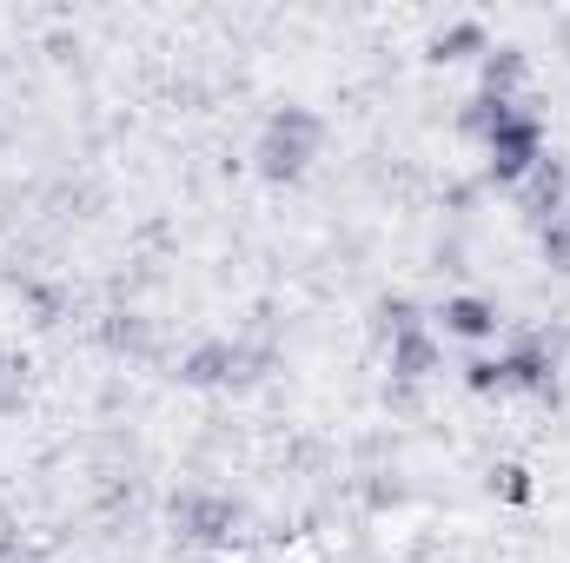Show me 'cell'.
<instances>
[{
  "label": "cell",
  "instance_id": "7c38bea8",
  "mask_svg": "<svg viewBox=\"0 0 570 563\" xmlns=\"http://www.w3.org/2000/svg\"><path fill=\"white\" fill-rule=\"evenodd\" d=\"M544 259H551L558 273H570V219H558V226H544Z\"/></svg>",
  "mask_w": 570,
  "mask_h": 563
},
{
  "label": "cell",
  "instance_id": "6da1fadb",
  "mask_svg": "<svg viewBox=\"0 0 570 563\" xmlns=\"http://www.w3.org/2000/svg\"><path fill=\"white\" fill-rule=\"evenodd\" d=\"M318 146H325V120L318 113H305V107H279L273 120H266V134H259V172L266 179H298L312 159H318Z\"/></svg>",
  "mask_w": 570,
  "mask_h": 563
},
{
  "label": "cell",
  "instance_id": "ba28073f",
  "mask_svg": "<svg viewBox=\"0 0 570 563\" xmlns=\"http://www.w3.org/2000/svg\"><path fill=\"white\" fill-rule=\"evenodd\" d=\"M484 47H491L484 20H451L444 33H431V60H464V53H484Z\"/></svg>",
  "mask_w": 570,
  "mask_h": 563
},
{
  "label": "cell",
  "instance_id": "30bf717a",
  "mask_svg": "<svg viewBox=\"0 0 570 563\" xmlns=\"http://www.w3.org/2000/svg\"><path fill=\"white\" fill-rule=\"evenodd\" d=\"M511 113H518L511 100H491V93H471V100H464V113H458V127H464L471 140H491V134H498V127H504Z\"/></svg>",
  "mask_w": 570,
  "mask_h": 563
},
{
  "label": "cell",
  "instance_id": "4fadbf2b",
  "mask_svg": "<svg viewBox=\"0 0 570 563\" xmlns=\"http://www.w3.org/2000/svg\"><path fill=\"white\" fill-rule=\"evenodd\" d=\"M464 385H471V392H504V372H498L491 358H471V365H464Z\"/></svg>",
  "mask_w": 570,
  "mask_h": 563
},
{
  "label": "cell",
  "instance_id": "5bb4252c",
  "mask_svg": "<svg viewBox=\"0 0 570 563\" xmlns=\"http://www.w3.org/2000/svg\"><path fill=\"white\" fill-rule=\"evenodd\" d=\"M379 312H385V332H412V325H419V305H412V298H385Z\"/></svg>",
  "mask_w": 570,
  "mask_h": 563
},
{
  "label": "cell",
  "instance_id": "277c9868",
  "mask_svg": "<svg viewBox=\"0 0 570 563\" xmlns=\"http://www.w3.org/2000/svg\"><path fill=\"white\" fill-rule=\"evenodd\" d=\"M444 332L451 338H491L498 332V305L491 298H478V292H458V298H444Z\"/></svg>",
  "mask_w": 570,
  "mask_h": 563
},
{
  "label": "cell",
  "instance_id": "9c48e42d",
  "mask_svg": "<svg viewBox=\"0 0 570 563\" xmlns=\"http://www.w3.org/2000/svg\"><path fill=\"white\" fill-rule=\"evenodd\" d=\"M524 80V53L518 47H484V93L491 100H511Z\"/></svg>",
  "mask_w": 570,
  "mask_h": 563
},
{
  "label": "cell",
  "instance_id": "9a60e30c",
  "mask_svg": "<svg viewBox=\"0 0 570 563\" xmlns=\"http://www.w3.org/2000/svg\"><path fill=\"white\" fill-rule=\"evenodd\" d=\"M498 491H504V497H531V484H524V471H518V464H504V471H498Z\"/></svg>",
  "mask_w": 570,
  "mask_h": 563
},
{
  "label": "cell",
  "instance_id": "5b68a950",
  "mask_svg": "<svg viewBox=\"0 0 570 563\" xmlns=\"http://www.w3.org/2000/svg\"><path fill=\"white\" fill-rule=\"evenodd\" d=\"M239 365H246V352H239V345H219V338H213V345H199V352H193V358L179 365V378H186V385H226V378H233Z\"/></svg>",
  "mask_w": 570,
  "mask_h": 563
},
{
  "label": "cell",
  "instance_id": "7a4b0ae2",
  "mask_svg": "<svg viewBox=\"0 0 570 563\" xmlns=\"http://www.w3.org/2000/svg\"><path fill=\"white\" fill-rule=\"evenodd\" d=\"M484 152H491V179H524V172L544 159V127H538L531 113H511V120L484 140Z\"/></svg>",
  "mask_w": 570,
  "mask_h": 563
},
{
  "label": "cell",
  "instance_id": "8992f818",
  "mask_svg": "<svg viewBox=\"0 0 570 563\" xmlns=\"http://www.w3.org/2000/svg\"><path fill=\"white\" fill-rule=\"evenodd\" d=\"M498 372H504V385H524V392H544V385H551V345H544V338H531V345H518V352H504V358H498Z\"/></svg>",
  "mask_w": 570,
  "mask_h": 563
},
{
  "label": "cell",
  "instance_id": "3957f363",
  "mask_svg": "<svg viewBox=\"0 0 570 563\" xmlns=\"http://www.w3.org/2000/svg\"><path fill=\"white\" fill-rule=\"evenodd\" d=\"M564 192H570V172L558 159H538L524 179H518V206L538 219V226H558V213H564Z\"/></svg>",
  "mask_w": 570,
  "mask_h": 563
},
{
  "label": "cell",
  "instance_id": "52a82bcc",
  "mask_svg": "<svg viewBox=\"0 0 570 563\" xmlns=\"http://www.w3.org/2000/svg\"><path fill=\"white\" fill-rule=\"evenodd\" d=\"M392 372H399V378H431V372H438V338H431L425 325L392 332Z\"/></svg>",
  "mask_w": 570,
  "mask_h": 563
},
{
  "label": "cell",
  "instance_id": "8fae6325",
  "mask_svg": "<svg viewBox=\"0 0 570 563\" xmlns=\"http://www.w3.org/2000/svg\"><path fill=\"white\" fill-rule=\"evenodd\" d=\"M179 517H186L193 537H226L233 531V504H219V497H186Z\"/></svg>",
  "mask_w": 570,
  "mask_h": 563
}]
</instances>
